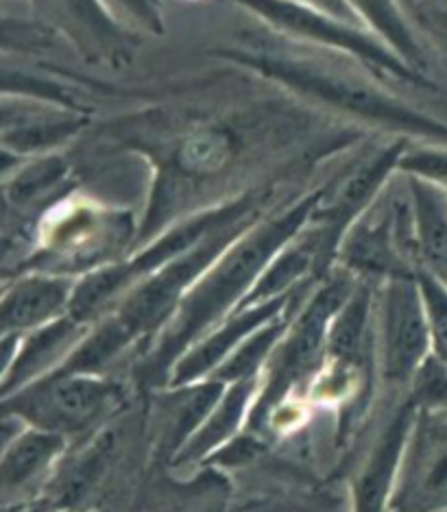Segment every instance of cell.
Returning <instances> with one entry per match:
<instances>
[{"label":"cell","mask_w":447,"mask_h":512,"mask_svg":"<svg viewBox=\"0 0 447 512\" xmlns=\"http://www.w3.org/2000/svg\"><path fill=\"white\" fill-rule=\"evenodd\" d=\"M314 207H317L314 201H304L264 227L251 231L232 251L219 258L208 275L199 277L197 286L181 301L179 314L166 332L162 347L149 362V369L155 375L171 367V362L205 332V327L229 310L253 279L262 275L264 266L271 264L275 253L293 240L299 227H304Z\"/></svg>","instance_id":"6da1fadb"},{"label":"cell","mask_w":447,"mask_h":512,"mask_svg":"<svg viewBox=\"0 0 447 512\" xmlns=\"http://www.w3.org/2000/svg\"><path fill=\"white\" fill-rule=\"evenodd\" d=\"M116 399L118 390L112 382L64 371L7 397L5 408L35 428L66 438L92 430L116 406Z\"/></svg>","instance_id":"7a4b0ae2"},{"label":"cell","mask_w":447,"mask_h":512,"mask_svg":"<svg viewBox=\"0 0 447 512\" xmlns=\"http://www.w3.org/2000/svg\"><path fill=\"white\" fill-rule=\"evenodd\" d=\"M382 373L389 382L413 380L428 360L432 345L430 319L419 279L408 275L389 277L382 295L380 316Z\"/></svg>","instance_id":"3957f363"},{"label":"cell","mask_w":447,"mask_h":512,"mask_svg":"<svg viewBox=\"0 0 447 512\" xmlns=\"http://www.w3.org/2000/svg\"><path fill=\"white\" fill-rule=\"evenodd\" d=\"M352 282L338 275L325 284L319 295L314 297L304 314L299 316L293 332L284 340V347L277 356L271 380L264 386V397L260 399V408L269 410L288 388L295 386L301 377L308 375L319 360V351L330 336L332 321L345 301L352 297Z\"/></svg>","instance_id":"277c9868"},{"label":"cell","mask_w":447,"mask_h":512,"mask_svg":"<svg viewBox=\"0 0 447 512\" xmlns=\"http://www.w3.org/2000/svg\"><path fill=\"white\" fill-rule=\"evenodd\" d=\"M256 64L262 66L264 70L273 72L275 77L293 83L306 92L323 96V99H330L338 105L352 109V112H362L369 118H380V120H386V123L400 125L406 129L439 131V127L430 125L428 120L417 118L415 114H410L408 109L395 105L389 99H382L380 94H376L369 88H360V85L354 81L328 75V72H319L301 62H288V59L262 57Z\"/></svg>","instance_id":"5b68a950"},{"label":"cell","mask_w":447,"mask_h":512,"mask_svg":"<svg viewBox=\"0 0 447 512\" xmlns=\"http://www.w3.org/2000/svg\"><path fill=\"white\" fill-rule=\"evenodd\" d=\"M240 3L253 11H258L260 16L277 24V27L291 29L299 35H306L310 40H319L323 44L343 48V51L354 53L371 66L393 72V75H408L402 64L371 38H365L362 33L345 27V24L332 20L325 14H317V11H312L308 7H301L293 3V0H240Z\"/></svg>","instance_id":"8992f818"},{"label":"cell","mask_w":447,"mask_h":512,"mask_svg":"<svg viewBox=\"0 0 447 512\" xmlns=\"http://www.w3.org/2000/svg\"><path fill=\"white\" fill-rule=\"evenodd\" d=\"M419 425L402 489L406 512L447 506V410H428Z\"/></svg>","instance_id":"52a82bcc"},{"label":"cell","mask_w":447,"mask_h":512,"mask_svg":"<svg viewBox=\"0 0 447 512\" xmlns=\"http://www.w3.org/2000/svg\"><path fill=\"white\" fill-rule=\"evenodd\" d=\"M282 306H284L282 299L258 303V306H251L247 312L243 310L240 314H236L234 319H229L223 327L216 329L212 336L205 338L201 345L188 351L186 356L179 360L177 369H173V375H171L173 384L192 382L208 371L214 373L229 356H232L240 343H245V340L253 332H258L264 323L275 319L277 312L282 310Z\"/></svg>","instance_id":"ba28073f"},{"label":"cell","mask_w":447,"mask_h":512,"mask_svg":"<svg viewBox=\"0 0 447 512\" xmlns=\"http://www.w3.org/2000/svg\"><path fill=\"white\" fill-rule=\"evenodd\" d=\"M72 295L75 288L62 277L35 275L20 279L3 299L5 334L51 325V321L59 319V314L70 310Z\"/></svg>","instance_id":"9c48e42d"},{"label":"cell","mask_w":447,"mask_h":512,"mask_svg":"<svg viewBox=\"0 0 447 512\" xmlns=\"http://www.w3.org/2000/svg\"><path fill=\"white\" fill-rule=\"evenodd\" d=\"M64 436L40 428L16 436L14 443H5L3 456V495L5 502L27 493L55 465L64 451Z\"/></svg>","instance_id":"30bf717a"},{"label":"cell","mask_w":447,"mask_h":512,"mask_svg":"<svg viewBox=\"0 0 447 512\" xmlns=\"http://www.w3.org/2000/svg\"><path fill=\"white\" fill-rule=\"evenodd\" d=\"M410 423H413V406H404L391 419L389 428L384 430L376 447L371 449L367 465L362 469L356 484L358 512H382L395 469L400 467Z\"/></svg>","instance_id":"8fae6325"},{"label":"cell","mask_w":447,"mask_h":512,"mask_svg":"<svg viewBox=\"0 0 447 512\" xmlns=\"http://www.w3.org/2000/svg\"><path fill=\"white\" fill-rule=\"evenodd\" d=\"M419 262L447 290V199L426 181H413Z\"/></svg>","instance_id":"7c38bea8"},{"label":"cell","mask_w":447,"mask_h":512,"mask_svg":"<svg viewBox=\"0 0 447 512\" xmlns=\"http://www.w3.org/2000/svg\"><path fill=\"white\" fill-rule=\"evenodd\" d=\"M77 332L79 321L72 319V316L64 321H53L51 325L40 327V332L24 345L20 356L16 353L14 367L5 371V395H9L11 388H18L20 384L27 382L33 373L44 369L48 362L55 360L66 345L75 343Z\"/></svg>","instance_id":"4fadbf2b"},{"label":"cell","mask_w":447,"mask_h":512,"mask_svg":"<svg viewBox=\"0 0 447 512\" xmlns=\"http://www.w3.org/2000/svg\"><path fill=\"white\" fill-rule=\"evenodd\" d=\"M253 386H256L253 380L236 382L232 390L219 399V404L214 406L210 417L205 419L197 436H192L184 451H181V460H195L210 454L212 447L223 443L238 428L240 417L245 414V408L253 395Z\"/></svg>","instance_id":"5bb4252c"},{"label":"cell","mask_w":447,"mask_h":512,"mask_svg":"<svg viewBox=\"0 0 447 512\" xmlns=\"http://www.w3.org/2000/svg\"><path fill=\"white\" fill-rule=\"evenodd\" d=\"M282 329V321H277V316L269 323H264L258 332H253L245 343H240L232 356L214 371V380L223 384L253 380V375L260 369V362L269 356L277 338L282 336Z\"/></svg>","instance_id":"9a60e30c"},{"label":"cell","mask_w":447,"mask_h":512,"mask_svg":"<svg viewBox=\"0 0 447 512\" xmlns=\"http://www.w3.org/2000/svg\"><path fill=\"white\" fill-rule=\"evenodd\" d=\"M347 5L365 16L371 27L384 35L386 42L404 53L408 62H417L419 48L413 35H410L406 22L402 20L400 11L395 9L393 0H347Z\"/></svg>","instance_id":"2e32d148"},{"label":"cell","mask_w":447,"mask_h":512,"mask_svg":"<svg viewBox=\"0 0 447 512\" xmlns=\"http://www.w3.org/2000/svg\"><path fill=\"white\" fill-rule=\"evenodd\" d=\"M229 142L221 133H199L197 138H190L179 151V162L186 170L195 173H210L227 162Z\"/></svg>","instance_id":"e0dca14e"},{"label":"cell","mask_w":447,"mask_h":512,"mask_svg":"<svg viewBox=\"0 0 447 512\" xmlns=\"http://www.w3.org/2000/svg\"><path fill=\"white\" fill-rule=\"evenodd\" d=\"M419 286H421V292H424V301H426V310L430 319L434 356H437L447 367V290L430 275H421Z\"/></svg>","instance_id":"ac0fdd59"},{"label":"cell","mask_w":447,"mask_h":512,"mask_svg":"<svg viewBox=\"0 0 447 512\" xmlns=\"http://www.w3.org/2000/svg\"><path fill=\"white\" fill-rule=\"evenodd\" d=\"M62 170L64 168L57 162H46L27 170L20 179H16V203L38 197L48 186H55Z\"/></svg>","instance_id":"d6986e66"},{"label":"cell","mask_w":447,"mask_h":512,"mask_svg":"<svg viewBox=\"0 0 447 512\" xmlns=\"http://www.w3.org/2000/svg\"><path fill=\"white\" fill-rule=\"evenodd\" d=\"M402 166L410 170V173H417L419 177H426L428 181H437V184L447 186V153L424 151L408 155Z\"/></svg>","instance_id":"ffe728a7"},{"label":"cell","mask_w":447,"mask_h":512,"mask_svg":"<svg viewBox=\"0 0 447 512\" xmlns=\"http://www.w3.org/2000/svg\"><path fill=\"white\" fill-rule=\"evenodd\" d=\"M66 9H72V14H77L79 18L86 20L92 27H99L101 18L96 16V9L92 0H59Z\"/></svg>","instance_id":"44dd1931"},{"label":"cell","mask_w":447,"mask_h":512,"mask_svg":"<svg viewBox=\"0 0 447 512\" xmlns=\"http://www.w3.org/2000/svg\"><path fill=\"white\" fill-rule=\"evenodd\" d=\"M317 3H319L323 9H328L330 14L338 16V18H347L349 5L345 3V0H317Z\"/></svg>","instance_id":"7402d4cb"}]
</instances>
